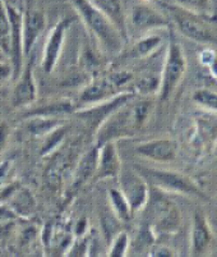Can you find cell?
Segmentation results:
<instances>
[{"mask_svg": "<svg viewBox=\"0 0 217 257\" xmlns=\"http://www.w3.org/2000/svg\"><path fill=\"white\" fill-rule=\"evenodd\" d=\"M120 182V191L127 198L132 212L139 211L147 205L148 201V183L135 169H125L121 172L118 177Z\"/></svg>", "mask_w": 217, "mask_h": 257, "instance_id": "cell-6", "label": "cell"}, {"mask_svg": "<svg viewBox=\"0 0 217 257\" xmlns=\"http://www.w3.org/2000/svg\"><path fill=\"white\" fill-rule=\"evenodd\" d=\"M72 22H73L72 17L62 18L51 30L50 35L46 40L45 49L43 53V62H41V67L45 73L50 74L57 67L60 55H62L65 36H67V32L71 27Z\"/></svg>", "mask_w": 217, "mask_h": 257, "instance_id": "cell-7", "label": "cell"}, {"mask_svg": "<svg viewBox=\"0 0 217 257\" xmlns=\"http://www.w3.org/2000/svg\"><path fill=\"white\" fill-rule=\"evenodd\" d=\"M97 147H99V156H97L95 178H118L123 167H121L120 156H119L118 147H116V141H106Z\"/></svg>", "mask_w": 217, "mask_h": 257, "instance_id": "cell-11", "label": "cell"}, {"mask_svg": "<svg viewBox=\"0 0 217 257\" xmlns=\"http://www.w3.org/2000/svg\"><path fill=\"white\" fill-rule=\"evenodd\" d=\"M67 132H68V125H65L64 123V124L55 128L51 133H49L48 136L45 137L46 140H45V144H44L43 146V150H41V155H49V154L53 153V151L59 146L63 137L67 135Z\"/></svg>", "mask_w": 217, "mask_h": 257, "instance_id": "cell-25", "label": "cell"}, {"mask_svg": "<svg viewBox=\"0 0 217 257\" xmlns=\"http://www.w3.org/2000/svg\"><path fill=\"white\" fill-rule=\"evenodd\" d=\"M76 111V105L73 101L68 99L55 100V101H49L44 105L36 106L26 113V116H49V118H63L64 115H69Z\"/></svg>", "mask_w": 217, "mask_h": 257, "instance_id": "cell-18", "label": "cell"}, {"mask_svg": "<svg viewBox=\"0 0 217 257\" xmlns=\"http://www.w3.org/2000/svg\"><path fill=\"white\" fill-rule=\"evenodd\" d=\"M130 26L135 31L144 32L153 29L166 27L167 20L155 9L139 4L133 7L130 12Z\"/></svg>", "mask_w": 217, "mask_h": 257, "instance_id": "cell-15", "label": "cell"}, {"mask_svg": "<svg viewBox=\"0 0 217 257\" xmlns=\"http://www.w3.org/2000/svg\"><path fill=\"white\" fill-rule=\"evenodd\" d=\"M11 22V65L13 68V79H17L23 68V37H22V20L23 13L11 4L6 3Z\"/></svg>", "mask_w": 217, "mask_h": 257, "instance_id": "cell-8", "label": "cell"}, {"mask_svg": "<svg viewBox=\"0 0 217 257\" xmlns=\"http://www.w3.org/2000/svg\"><path fill=\"white\" fill-rule=\"evenodd\" d=\"M135 153L157 163H170L178 153V144L169 139L151 140L137 145Z\"/></svg>", "mask_w": 217, "mask_h": 257, "instance_id": "cell-13", "label": "cell"}, {"mask_svg": "<svg viewBox=\"0 0 217 257\" xmlns=\"http://www.w3.org/2000/svg\"><path fill=\"white\" fill-rule=\"evenodd\" d=\"M193 253L199 254L204 251L208 243L211 242V233L207 225V221L202 214L197 212L194 215V223H193Z\"/></svg>", "mask_w": 217, "mask_h": 257, "instance_id": "cell-20", "label": "cell"}, {"mask_svg": "<svg viewBox=\"0 0 217 257\" xmlns=\"http://www.w3.org/2000/svg\"><path fill=\"white\" fill-rule=\"evenodd\" d=\"M209 67H211V72L214 74V77L217 78V55H214V58L212 59V62L209 63Z\"/></svg>", "mask_w": 217, "mask_h": 257, "instance_id": "cell-35", "label": "cell"}, {"mask_svg": "<svg viewBox=\"0 0 217 257\" xmlns=\"http://www.w3.org/2000/svg\"><path fill=\"white\" fill-rule=\"evenodd\" d=\"M87 220L86 219H81L76 225V235L77 237H82L85 235L86 230H87Z\"/></svg>", "mask_w": 217, "mask_h": 257, "instance_id": "cell-34", "label": "cell"}, {"mask_svg": "<svg viewBox=\"0 0 217 257\" xmlns=\"http://www.w3.org/2000/svg\"><path fill=\"white\" fill-rule=\"evenodd\" d=\"M97 156H99V147L95 145L78 161L73 174V183H72L73 191L79 189L83 184L95 177L97 168Z\"/></svg>", "mask_w": 217, "mask_h": 257, "instance_id": "cell-16", "label": "cell"}, {"mask_svg": "<svg viewBox=\"0 0 217 257\" xmlns=\"http://www.w3.org/2000/svg\"><path fill=\"white\" fill-rule=\"evenodd\" d=\"M128 249H129V235L123 230V232H119L111 240L107 254L110 257H124Z\"/></svg>", "mask_w": 217, "mask_h": 257, "instance_id": "cell-26", "label": "cell"}, {"mask_svg": "<svg viewBox=\"0 0 217 257\" xmlns=\"http://www.w3.org/2000/svg\"><path fill=\"white\" fill-rule=\"evenodd\" d=\"M134 99L118 107L100 124L96 131L97 146L129 136L144 124L152 109V101L148 99L134 101Z\"/></svg>", "mask_w": 217, "mask_h": 257, "instance_id": "cell-1", "label": "cell"}, {"mask_svg": "<svg viewBox=\"0 0 217 257\" xmlns=\"http://www.w3.org/2000/svg\"><path fill=\"white\" fill-rule=\"evenodd\" d=\"M161 39L160 36H147V37H142L141 40H138L137 43L133 45L132 50H130V55L133 58H146L148 55L153 53L158 46L161 45Z\"/></svg>", "mask_w": 217, "mask_h": 257, "instance_id": "cell-24", "label": "cell"}, {"mask_svg": "<svg viewBox=\"0 0 217 257\" xmlns=\"http://www.w3.org/2000/svg\"><path fill=\"white\" fill-rule=\"evenodd\" d=\"M0 51L7 57L11 54V22L4 0H0Z\"/></svg>", "mask_w": 217, "mask_h": 257, "instance_id": "cell-23", "label": "cell"}, {"mask_svg": "<svg viewBox=\"0 0 217 257\" xmlns=\"http://www.w3.org/2000/svg\"><path fill=\"white\" fill-rule=\"evenodd\" d=\"M181 4L192 7V8H204L208 4V0H178Z\"/></svg>", "mask_w": 217, "mask_h": 257, "instance_id": "cell-33", "label": "cell"}, {"mask_svg": "<svg viewBox=\"0 0 217 257\" xmlns=\"http://www.w3.org/2000/svg\"><path fill=\"white\" fill-rule=\"evenodd\" d=\"M157 90H160V78L151 74L142 77L135 83V91L141 95H150Z\"/></svg>", "mask_w": 217, "mask_h": 257, "instance_id": "cell-28", "label": "cell"}, {"mask_svg": "<svg viewBox=\"0 0 217 257\" xmlns=\"http://www.w3.org/2000/svg\"><path fill=\"white\" fill-rule=\"evenodd\" d=\"M17 218H18V215L11 209V206L0 205V224H4L7 223V221L15 220V219Z\"/></svg>", "mask_w": 217, "mask_h": 257, "instance_id": "cell-29", "label": "cell"}, {"mask_svg": "<svg viewBox=\"0 0 217 257\" xmlns=\"http://www.w3.org/2000/svg\"><path fill=\"white\" fill-rule=\"evenodd\" d=\"M107 195H109V202H110L114 216H116V219L123 221V223H129L133 216V212L120 188H110Z\"/></svg>", "mask_w": 217, "mask_h": 257, "instance_id": "cell-21", "label": "cell"}, {"mask_svg": "<svg viewBox=\"0 0 217 257\" xmlns=\"http://www.w3.org/2000/svg\"><path fill=\"white\" fill-rule=\"evenodd\" d=\"M37 99V85L35 79L32 64L29 62L22 68L20 76L16 79V86L12 92V106L15 109L27 107Z\"/></svg>", "mask_w": 217, "mask_h": 257, "instance_id": "cell-9", "label": "cell"}, {"mask_svg": "<svg viewBox=\"0 0 217 257\" xmlns=\"http://www.w3.org/2000/svg\"><path fill=\"white\" fill-rule=\"evenodd\" d=\"M118 88L110 76H107L106 78L95 79L90 85H87V87L83 88L79 95V102L88 106L99 104L118 95Z\"/></svg>", "mask_w": 217, "mask_h": 257, "instance_id": "cell-14", "label": "cell"}, {"mask_svg": "<svg viewBox=\"0 0 217 257\" xmlns=\"http://www.w3.org/2000/svg\"><path fill=\"white\" fill-rule=\"evenodd\" d=\"M186 69V60L183 48L178 41L171 37L167 48L166 59H165L164 71L160 78V97L161 100H167L172 95L175 88L183 78Z\"/></svg>", "mask_w": 217, "mask_h": 257, "instance_id": "cell-4", "label": "cell"}, {"mask_svg": "<svg viewBox=\"0 0 217 257\" xmlns=\"http://www.w3.org/2000/svg\"><path fill=\"white\" fill-rule=\"evenodd\" d=\"M92 3L113 22L120 35L127 39V20H125L124 11L120 4V0H92Z\"/></svg>", "mask_w": 217, "mask_h": 257, "instance_id": "cell-17", "label": "cell"}, {"mask_svg": "<svg viewBox=\"0 0 217 257\" xmlns=\"http://www.w3.org/2000/svg\"><path fill=\"white\" fill-rule=\"evenodd\" d=\"M9 78H13V68L8 63H0V83L6 82Z\"/></svg>", "mask_w": 217, "mask_h": 257, "instance_id": "cell-31", "label": "cell"}, {"mask_svg": "<svg viewBox=\"0 0 217 257\" xmlns=\"http://www.w3.org/2000/svg\"><path fill=\"white\" fill-rule=\"evenodd\" d=\"M72 2L88 31L96 37L97 43L104 49L105 53H120L124 44V37L121 36L113 22L92 3V0H72Z\"/></svg>", "mask_w": 217, "mask_h": 257, "instance_id": "cell-2", "label": "cell"}, {"mask_svg": "<svg viewBox=\"0 0 217 257\" xmlns=\"http://www.w3.org/2000/svg\"><path fill=\"white\" fill-rule=\"evenodd\" d=\"M9 137V125L7 121H0V154L3 153Z\"/></svg>", "mask_w": 217, "mask_h": 257, "instance_id": "cell-30", "label": "cell"}, {"mask_svg": "<svg viewBox=\"0 0 217 257\" xmlns=\"http://www.w3.org/2000/svg\"><path fill=\"white\" fill-rule=\"evenodd\" d=\"M151 256H156V257H160V256H174V252L169 248V247H165V246H156L151 249L150 252Z\"/></svg>", "mask_w": 217, "mask_h": 257, "instance_id": "cell-32", "label": "cell"}, {"mask_svg": "<svg viewBox=\"0 0 217 257\" xmlns=\"http://www.w3.org/2000/svg\"><path fill=\"white\" fill-rule=\"evenodd\" d=\"M46 26V17L43 12L37 9L27 8L23 13L22 37H23V55L30 57L40 35L43 34Z\"/></svg>", "mask_w": 217, "mask_h": 257, "instance_id": "cell-12", "label": "cell"}, {"mask_svg": "<svg viewBox=\"0 0 217 257\" xmlns=\"http://www.w3.org/2000/svg\"><path fill=\"white\" fill-rule=\"evenodd\" d=\"M169 11L181 34L188 39L198 43H213L216 40L212 32L199 20H197V17L179 8H169Z\"/></svg>", "mask_w": 217, "mask_h": 257, "instance_id": "cell-10", "label": "cell"}, {"mask_svg": "<svg viewBox=\"0 0 217 257\" xmlns=\"http://www.w3.org/2000/svg\"><path fill=\"white\" fill-rule=\"evenodd\" d=\"M193 100L197 104L207 107L209 110L217 111V93L208 88H199L193 93Z\"/></svg>", "mask_w": 217, "mask_h": 257, "instance_id": "cell-27", "label": "cell"}, {"mask_svg": "<svg viewBox=\"0 0 217 257\" xmlns=\"http://www.w3.org/2000/svg\"><path fill=\"white\" fill-rule=\"evenodd\" d=\"M147 204L150 205V220L153 229L161 233H170L178 229L180 214L171 201L156 192V196H148Z\"/></svg>", "mask_w": 217, "mask_h": 257, "instance_id": "cell-5", "label": "cell"}, {"mask_svg": "<svg viewBox=\"0 0 217 257\" xmlns=\"http://www.w3.org/2000/svg\"><path fill=\"white\" fill-rule=\"evenodd\" d=\"M26 130L35 137H46L49 133L53 132L55 128L64 124L65 121L62 118H49V116H27Z\"/></svg>", "mask_w": 217, "mask_h": 257, "instance_id": "cell-19", "label": "cell"}, {"mask_svg": "<svg viewBox=\"0 0 217 257\" xmlns=\"http://www.w3.org/2000/svg\"><path fill=\"white\" fill-rule=\"evenodd\" d=\"M34 196L27 189H21L15 193L13 200L11 202V209L18 215V216H29L35 209Z\"/></svg>", "mask_w": 217, "mask_h": 257, "instance_id": "cell-22", "label": "cell"}, {"mask_svg": "<svg viewBox=\"0 0 217 257\" xmlns=\"http://www.w3.org/2000/svg\"><path fill=\"white\" fill-rule=\"evenodd\" d=\"M134 169L143 177L147 183H150L156 188L169 191V192L193 196L199 200H206V195L202 189L189 177L181 174V173L153 169V168L142 167V165H134Z\"/></svg>", "mask_w": 217, "mask_h": 257, "instance_id": "cell-3", "label": "cell"}]
</instances>
